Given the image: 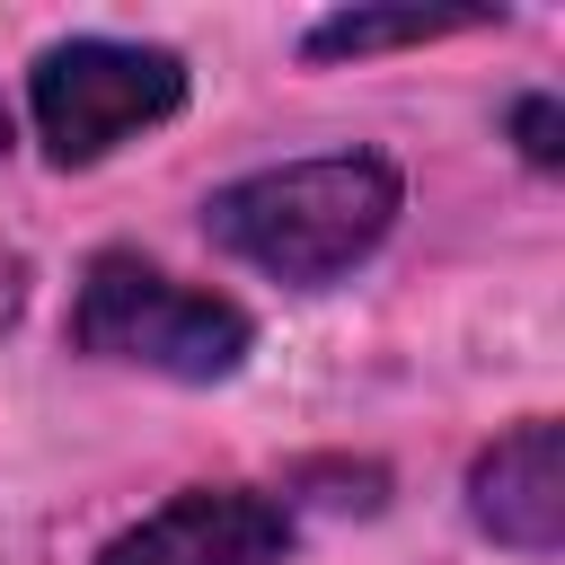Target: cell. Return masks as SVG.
<instances>
[{
	"instance_id": "obj_2",
	"label": "cell",
	"mask_w": 565,
	"mask_h": 565,
	"mask_svg": "<svg viewBox=\"0 0 565 565\" xmlns=\"http://www.w3.org/2000/svg\"><path fill=\"white\" fill-rule=\"evenodd\" d=\"M71 344L97 353V362H132V371H159V380H230L256 344L247 309L221 300V291H194L177 282L168 265L132 256V247H97L79 291H71Z\"/></svg>"
},
{
	"instance_id": "obj_6",
	"label": "cell",
	"mask_w": 565,
	"mask_h": 565,
	"mask_svg": "<svg viewBox=\"0 0 565 565\" xmlns=\"http://www.w3.org/2000/svg\"><path fill=\"white\" fill-rule=\"evenodd\" d=\"M468 26H494V9H344V18H318L309 26V62H362V53H388V44H433V35H468Z\"/></svg>"
},
{
	"instance_id": "obj_3",
	"label": "cell",
	"mask_w": 565,
	"mask_h": 565,
	"mask_svg": "<svg viewBox=\"0 0 565 565\" xmlns=\"http://www.w3.org/2000/svg\"><path fill=\"white\" fill-rule=\"evenodd\" d=\"M35 141L53 168H97L132 132L168 124L185 106V62L168 44H124V35H62L35 53L26 79Z\"/></svg>"
},
{
	"instance_id": "obj_4",
	"label": "cell",
	"mask_w": 565,
	"mask_h": 565,
	"mask_svg": "<svg viewBox=\"0 0 565 565\" xmlns=\"http://www.w3.org/2000/svg\"><path fill=\"white\" fill-rule=\"evenodd\" d=\"M291 503L256 486H185L132 530L97 547V565H282L291 556Z\"/></svg>"
},
{
	"instance_id": "obj_7",
	"label": "cell",
	"mask_w": 565,
	"mask_h": 565,
	"mask_svg": "<svg viewBox=\"0 0 565 565\" xmlns=\"http://www.w3.org/2000/svg\"><path fill=\"white\" fill-rule=\"evenodd\" d=\"M512 132H521V150H530L539 168H556V159H565V150H556V132H565L556 97H521V106H512Z\"/></svg>"
},
{
	"instance_id": "obj_5",
	"label": "cell",
	"mask_w": 565,
	"mask_h": 565,
	"mask_svg": "<svg viewBox=\"0 0 565 565\" xmlns=\"http://www.w3.org/2000/svg\"><path fill=\"white\" fill-rule=\"evenodd\" d=\"M468 521L494 547L521 556H556L565 547V424L530 415L512 433H494L468 468Z\"/></svg>"
},
{
	"instance_id": "obj_8",
	"label": "cell",
	"mask_w": 565,
	"mask_h": 565,
	"mask_svg": "<svg viewBox=\"0 0 565 565\" xmlns=\"http://www.w3.org/2000/svg\"><path fill=\"white\" fill-rule=\"evenodd\" d=\"M0 159H9V106H0Z\"/></svg>"
},
{
	"instance_id": "obj_1",
	"label": "cell",
	"mask_w": 565,
	"mask_h": 565,
	"mask_svg": "<svg viewBox=\"0 0 565 565\" xmlns=\"http://www.w3.org/2000/svg\"><path fill=\"white\" fill-rule=\"evenodd\" d=\"M397 203H406V185L380 150H327V159H282V168L230 177L203 203V230L221 256H238L291 291H318L397 230Z\"/></svg>"
}]
</instances>
